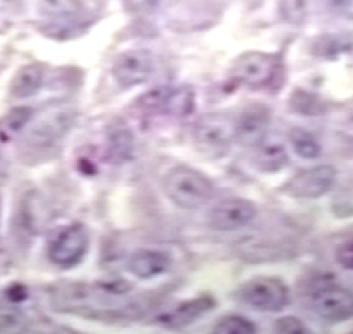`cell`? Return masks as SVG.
I'll return each mask as SVG.
<instances>
[{
	"instance_id": "1",
	"label": "cell",
	"mask_w": 353,
	"mask_h": 334,
	"mask_svg": "<svg viewBox=\"0 0 353 334\" xmlns=\"http://www.w3.org/2000/svg\"><path fill=\"white\" fill-rule=\"evenodd\" d=\"M164 192L181 209H198L213 198V182L191 166L171 169L164 179Z\"/></svg>"
},
{
	"instance_id": "2",
	"label": "cell",
	"mask_w": 353,
	"mask_h": 334,
	"mask_svg": "<svg viewBox=\"0 0 353 334\" xmlns=\"http://www.w3.org/2000/svg\"><path fill=\"white\" fill-rule=\"evenodd\" d=\"M233 298L254 311L281 313L290 304L288 286L281 279L258 276L234 289Z\"/></svg>"
},
{
	"instance_id": "3",
	"label": "cell",
	"mask_w": 353,
	"mask_h": 334,
	"mask_svg": "<svg viewBox=\"0 0 353 334\" xmlns=\"http://www.w3.org/2000/svg\"><path fill=\"white\" fill-rule=\"evenodd\" d=\"M280 61L272 54L246 52L231 65L230 76L238 84L251 89L270 87L280 76Z\"/></svg>"
},
{
	"instance_id": "4",
	"label": "cell",
	"mask_w": 353,
	"mask_h": 334,
	"mask_svg": "<svg viewBox=\"0 0 353 334\" xmlns=\"http://www.w3.org/2000/svg\"><path fill=\"white\" fill-rule=\"evenodd\" d=\"M89 247V234L82 224H70L62 227L59 233L50 239L49 259L56 266L72 267L79 264L81 259L85 256Z\"/></svg>"
},
{
	"instance_id": "5",
	"label": "cell",
	"mask_w": 353,
	"mask_h": 334,
	"mask_svg": "<svg viewBox=\"0 0 353 334\" xmlns=\"http://www.w3.org/2000/svg\"><path fill=\"white\" fill-rule=\"evenodd\" d=\"M336 180V169L323 164L301 169L288 182L281 187L290 198L296 199H319L332 191Z\"/></svg>"
},
{
	"instance_id": "6",
	"label": "cell",
	"mask_w": 353,
	"mask_h": 334,
	"mask_svg": "<svg viewBox=\"0 0 353 334\" xmlns=\"http://www.w3.org/2000/svg\"><path fill=\"white\" fill-rule=\"evenodd\" d=\"M313 311L327 323H343L353 320V291L336 284L319 289L312 301Z\"/></svg>"
},
{
	"instance_id": "7",
	"label": "cell",
	"mask_w": 353,
	"mask_h": 334,
	"mask_svg": "<svg viewBox=\"0 0 353 334\" xmlns=\"http://www.w3.org/2000/svg\"><path fill=\"white\" fill-rule=\"evenodd\" d=\"M256 218V206L248 199H226L208 212V224L219 233H233L250 226Z\"/></svg>"
},
{
	"instance_id": "8",
	"label": "cell",
	"mask_w": 353,
	"mask_h": 334,
	"mask_svg": "<svg viewBox=\"0 0 353 334\" xmlns=\"http://www.w3.org/2000/svg\"><path fill=\"white\" fill-rule=\"evenodd\" d=\"M154 72V57L146 49L125 50L114 61L112 76L121 87H134L143 84Z\"/></svg>"
},
{
	"instance_id": "9",
	"label": "cell",
	"mask_w": 353,
	"mask_h": 334,
	"mask_svg": "<svg viewBox=\"0 0 353 334\" xmlns=\"http://www.w3.org/2000/svg\"><path fill=\"white\" fill-rule=\"evenodd\" d=\"M194 140L208 151H226L234 140V121L223 114H206L194 125Z\"/></svg>"
},
{
	"instance_id": "10",
	"label": "cell",
	"mask_w": 353,
	"mask_h": 334,
	"mask_svg": "<svg viewBox=\"0 0 353 334\" xmlns=\"http://www.w3.org/2000/svg\"><path fill=\"white\" fill-rule=\"evenodd\" d=\"M270 109L265 105H250L234 121V140L245 147H256L268 134Z\"/></svg>"
},
{
	"instance_id": "11",
	"label": "cell",
	"mask_w": 353,
	"mask_h": 334,
	"mask_svg": "<svg viewBox=\"0 0 353 334\" xmlns=\"http://www.w3.org/2000/svg\"><path fill=\"white\" fill-rule=\"evenodd\" d=\"M171 266V258L163 251L139 249L131 254L128 261L129 273L139 279H152L166 273Z\"/></svg>"
},
{
	"instance_id": "12",
	"label": "cell",
	"mask_w": 353,
	"mask_h": 334,
	"mask_svg": "<svg viewBox=\"0 0 353 334\" xmlns=\"http://www.w3.org/2000/svg\"><path fill=\"white\" fill-rule=\"evenodd\" d=\"M216 306V300L210 296H199L179 304L174 311L163 317V323L171 329H181L184 326H190L199 317L205 316Z\"/></svg>"
},
{
	"instance_id": "13",
	"label": "cell",
	"mask_w": 353,
	"mask_h": 334,
	"mask_svg": "<svg viewBox=\"0 0 353 334\" xmlns=\"http://www.w3.org/2000/svg\"><path fill=\"white\" fill-rule=\"evenodd\" d=\"M253 164L258 171L266 172V174H274V172L281 171L288 164V152H286L285 145L281 143L266 140L265 137L254 147Z\"/></svg>"
},
{
	"instance_id": "14",
	"label": "cell",
	"mask_w": 353,
	"mask_h": 334,
	"mask_svg": "<svg viewBox=\"0 0 353 334\" xmlns=\"http://www.w3.org/2000/svg\"><path fill=\"white\" fill-rule=\"evenodd\" d=\"M42 81H44V70L41 65L30 64L23 65L15 77L12 79L10 92L15 99H26V97H32L34 94L39 92L42 87Z\"/></svg>"
},
{
	"instance_id": "15",
	"label": "cell",
	"mask_w": 353,
	"mask_h": 334,
	"mask_svg": "<svg viewBox=\"0 0 353 334\" xmlns=\"http://www.w3.org/2000/svg\"><path fill=\"white\" fill-rule=\"evenodd\" d=\"M288 105L292 111L298 112L300 116H323L328 109L327 101L305 89L293 90Z\"/></svg>"
},
{
	"instance_id": "16",
	"label": "cell",
	"mask_w": 353,
	"mask_h": 334,
	"mask_svg": "<svg viewBox=\"0 0 353 334\" xmlns=\"http://www.w3.org/2000/svg\"><path fill=\"white\" fill-rule=\"evenodd\" d=\"M134 152V137L128 129H117L111 134L108 143V159L112 164H123Z\"/></svg>"
},
{
	"instance_id": "17",
	"label": "cell",
	"mask_w": 353,
	"mask_h": 334,
	"mask_svg": "<svg viewBox=\"0 0 353 334\" xmlns=\"http://www.w3.org/2000/svg\"><path fill=\"white\" fill-rule=\"evenodd\" d=\"M196 105L194 99V90L188 85H181V87L170 89L168 92L166 101H164V109L176 117H186L193 114Z\"/></svg>"
},
{
	"instance_id": "18",
	"label": "cell",
	"mask_w": 353,
	"mask_h": 334,
	"mask_svg": "<svg viewBox=\"0 0 353 334\" xmlns=\"http://www.w3.org/2000/svg\"><path fill=\"white\" fill-rule=\"evenodd\" d=\"M288 137L293 149H295V152L301 159H316V157H320L321 145L312 132L295 127L290 131Z\"/></svg>"
},
{
	"instance_id": "19",
	"label": "cell",
	"mask_w": 353,
	"mask_h": 334,
	"mask_svg": "<svg viewBox=\"0 0 353 334\" xmlns=\"http://www.w3.org/2000/svg\"><path fill=\"white\" fill-rule=\"evenodd\" d=\"M213 331L218 334H253L258 329L256 324L253 321H250L248 317L238 316V314H230V316H223L214 324Z\"/></svg>"
},
{
	"instance_id": "20",
	"label": "cell",
	"mask_w": 353,
	"mask_h": 334,
	"mask_svg": "<svg viewBox=\"0 0 353 334\" xmlns=\"http://www.w3.org/2000/svg\"><path fill=\"white\" fill-rule=\"evenodd\" d=\"M81 0H41L39 7L49 17H70L81 10Z\"/></svg>"
},
{
	"instance_id": "21",
	"label": "cell",
	"mask_w": 353,
	"mask_h": 334,
	"mask_svg": "<svg viewBox=\"0 0 353 334\" xmlns=\"http://www.w3.org/2000/svg\"><path fill=\"white\" fill-rule=\"evenodd\" d=\"M315 54L320 57H336L340 52L347 50L348 42L342 37H333V35H327V37L319 39L315 45Z\"/></svg>"
},
{
	"instance_id": "22",
	"label": "cell",
	"mask_w": 353,
	"mask_h": 334,
	"mask_svg": "<svg viewBox=\"0 0 353 334\" xmlns=\"http://www.w3.org/2000/svg\"><path fill=\"white\" fill-rule=\"evenodd\" d=\"M281 14L292 23L303 22L308 14V0H281Z\"/></svg>"
},
{
	"instance_id": "23",
	"label": "cell",
	"mask_w": 353,
	"mask_h": 334,
	"mask_svg": "<svg viewBox=\"0 0 353 334\" xmlns=\"http://www.w3.org/2000/svg\"><path fill=\"white\" fill-rule=\"evenodd\" d=\"M274 333H283V334H303L307 333V328L295 316H285L274 323Z\"/></svg>"
},
{
	"instance_id": "24",
	"label": "cell",
	"mask_w": 353,
	"mask_h": 334,
	"mask_svg": "<svg viewBox=\"0 0 353 334\" xmlns=\"http://www.w3.org/2000/svg\"><path fill=\"white\" fill-rule=\"evenodd\" d=\"M335 259L343 269L353 271V238L342 242V244L336 247Z\"/></svg>"
},
{
	"instance_id": "25",
	"label": "cell",
	"mask_w": 353,
	"mask_h": 334,
	"mask_svg": "<svg viewBox=\"0 0 353 334\" xmlns=\"http://www.w3.org/2000/svg\"><path fill=\"white\" fill-rule=\"evenodd\" d=\"M156 2H158V0H125V3H128L129 9H134V10L154 7Z\"/></svg>"
},
{
	"instance_id": "26",
	"label": "cell",
	"mask_w": 353,
	"mask_h": 334,
	"mask_svg": "<svg viewBox=\"0 0 353 334\" xmlns=\"http://www.w3.org/2000/svg\"><path fill=\"white\" fill-rule=\"evenodd\" d=\"M7 296L10 298L12 301H21L23 296H26V289L22 286H10V289L7 291Z\"/></svg>"
}]
</instances>
